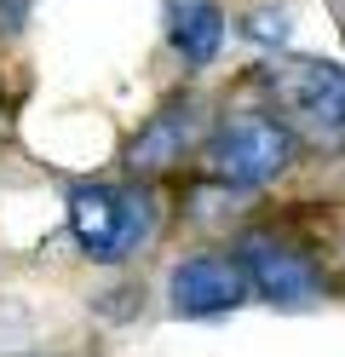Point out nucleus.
<instances>
[{"label":"nucleus","instance_id":"8","mask_svg":"<svg viewBox=\"0 0 345 357\" xmlns=\"http://www.w3.org/2000/svg\"><path fill=\"white\" fill-rule=\"evenodd\" d=\"M247 35L253 40H288V12L282 6H259V12H247Z\"/></svg>","mask_w":345,"mask_h":357},{"label":"nucleus","instance_id":"9","mask_svg":"<svg viewBox=\"0 0 345 357\" xmlns=\"http://www.w3.org/2000/svg\"><path fill=\"white\" fill-rule=\"evenodd\" d=\"M29 6H35V0H0V24H6V29H17L23 17H29Z\"/></svg>","mask_w":345,"mask_h":357},{"label":"nucleus","instance_id":"2","mask_svg":"<svg viewBox=\"0 0 345 357\" xmlns=\"http://www.w3.org/2000/svg\"><path fill=\"white\" fill-rule=\"evenodd\" d=\"M69 231H75V242L92 259L109 265V259H127L138 242H144L150 208H144V196H132V190L81 185L75 196H69Z\"/></svg>","mask_w":345,"mask_h":357},{"label":"nucleus","instance_id":"7","mask_svg":"<svg viewBox=\"0 0 345 357\" xmlns=\"http://www.w3.org/2000/svg\"><path fill=\"white\" fill-rule=\"evenodd\" d=\"M167 40H173V52L190 63V70H201V63H213V58H219V40H224V12L213 6V0H173Z\"/></svg>","mask_w":345,"mask_h":357},{"label":"nucleus","instance_id":"3","mask_svg":"<svg viewBox=\"0 0 345 357\" xmlns=\"http://www.w3.org/2000/svg\"><path fill=\"white\" fill-rule=\"evenodd\" d=\"M270 86L316 139H345V70L328 58H293L270 70Z\"/></svg>","mask_w":345,"mask_h":357},{"label":"nucleus","instance_id":"1","mask_svg":"<svg viewBox=\"0 0 345 357\" xmlns=\"http://www.w3.org/2000/svg\"><path fill=\"white\" fill-rule=\"evenodd\" d=\"M288 162H293V127L265 116V109H242V116L219 121V132L207 139V167L242 190L270 185Z\"/></svg>","mask_w":345,"mask_h":357},{"label":"nucleus","instance_id":"5","mask_svg":"<svg viewBox=\"0 0 345 357\" xmlns=\"http://www.w3.org/2000/svg\"><path fill=\"white\" fill-rule=\"evenodd\" d=\"M173 311L178 317H219V311L242 305L247 294V277H242V259H224V254H196L173 271Z\"/></svg>","mask_w":345,"mask_h":357},{"label":"nucleus","instance_id":"4","mask_svg":"<svg viewBox=\"0 0 345 357\" xmlns=\"http://www.w3.org/2000/svg\"><path fill=\"white\" fill-rule=\"evenodd\" d=\"M242 277H247V288H253L259 300L288 305V311L322 300L316 265L299 259L293 248H282V242H270V236H247V242H242Z\"/></svg>","mask_w":345,"mask_h":357},{"label":"nucleus","instance_id":"6","mask_svg":"<svg viewBox=\"0 0 345 357\" xmlns=\"http://www.w3.org/2000/svg\"><path fill=\"white\" fill-rule=\"evenodd\" d=\"M190 139H196V98H178V104L150 116V127L132 139L127 162H132V173H161L190 150Z\"/></svg>","mask_w":345,"mask_h":357}]
</instances>
